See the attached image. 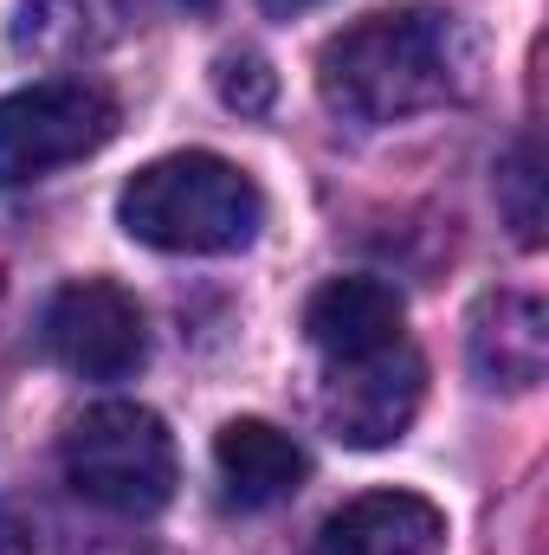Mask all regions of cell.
Instances as JSON below:
<instances>
[{"label": "cell", "instance_id": "cell-1", "mask_svg": "<svg viewBox=\"0 0 549 555\" xmlns=\"http://www.w3.org/2000/svg\"><path fill=\"white\" fill-rule=\"evenodd\" d=\"M459 26L433 7H388L317 52V91L349 124H401L459 91Z\"/></svg>", "mask_w": 549, "mask_h": 555}, {"label": "cell", "instance_id": "cell-2", "mask_svg": "<svg viewBox=\"0 0 549 555\" xmlns=\"http://www.w3.org/2000/svg\"><path fill=\"white\" fill-rule=\"evenodd\" d=\"M117 227L155 253H246L266 227V188L214 149H181L124 181Z\"/></svg>", "mask_w": 549, "mask_h": 555}, {"label": "cell", "instance_id": "cell-3", "mask_svg": "<svg viewBox=\"0 0 549 555\" xmlns=\"http://www.w3.org/2000/svg\"><path fill=\"white\" fill-rule=\"evenodd\" d=\"M59 459H65V485L98 511L149 517L175 498V439L162 414H149L137 401H104L78 414Z\"/></svg>", "mask_w": 549, "mask_h": 555}, {"label": "cell", "instance_id": "cell-4", "mask_svg": "<svg viewBox=\"0 0 549 555\" xmlns=\"http://www.w3.org/2000/svg\"><path fill=\"white\" fill-rule=\"evenodd\" d=\"M117 98L98 78H39L0 98V188L72 168L117 137Z\"/></svg>", "mask_w": 549, "mask_h": 555}, {"label": "cell", "instance_id": "cell-5", "mask_svg": "<svg viewBox=\"0 0 549 555\" xmlns=\"http://www.w3.org/2000/svg\"><path fill=\"white\" fill-rule=\"evenodd\" d=\"M46 356L78 382H130L149 362V317L111 278H78L46 304Z\"/></svg>", "mask_w": 549, "mask_h": 555}, {"label": "cell", "instance_id": "cell-6", "mask_svg": "<svg viewBox=\"0 0 549 555\" xmlns=\"http://www.w3.org/2000/svg\"><path fill=\"white\" fill-rule=\"evenodd\" d=\"M420 395H426V362L413 356V343L401 336L395 349L382 356H362V362H336L330 382H323V420L343 446H395L420 414Z\"/></svg>", "mask_w": 549, "mask_h": 555}, {"label": "cell", "instance_id": "cell-7", "mask_svg": "<svg viewBox=\"0 0 549 555\" xmlns=\"http://www.w3.org/2000/svg\"><path fill=\"white\" fill-rule=\"evenodd\" d=\"M465 362L491 395H531L549 375V310L531 291H491L465 323Z\"/></svg>", "mask_w": 549, "mask_h": 555}, {"label": "cell", "instance_id": "cell-8", "mask_svg": "<svg viewBox=\"0 0 549 555\" xmlns=\"http://www.w3.org/2000/svg\"><path fill=\"white\" fill-rule=\"evenodd\" d=\"M401 323H408V304H401V291L382 284V278H330V284L304 304V336H310V349L323 356V369L395 349V343H401Z\"/></svg>", "mask_w": 549, "mask_h": 555}, {"label": "cell", "instance_id": "cell-9", "mask_svg": "<svg viewBox=\"0 0 549 555\" xmlns=\"http://www.w3.org/2000/svg\"><path fill=\"white\" fill-rule=\"evenodd\" d=\"M439 550H446V517L420 491H362L317 530V555H439Z\"/></svg>", "mask_w": 549, "mask_h": 555}, {"label": "cell", "instance_id": "cell-10", "mask_svg": "<svg viewBox=\"0 0 549 555\" xmlns=\"http://www.w3.org/2000/svg\"><path fill=\"white\" fill-rule=\"evenodd\" d=\"M214 472L227 504L240 511H272L304 485V446L291 433H278L272 420H227L214 433Z\"/></svg>", "mask_w": 549, "mask_h": 555}, {"label": "cell", "instance_id": "cell-11", "mask_svg": "<svg viewBox=\"0 0 549 555\" xmlns=\"http://www.w3.org/2000/svg\"><path fill=\"white\" fill-rule=\"evenodd\" d=\"M98 20H104V0H20L13 7V52H33V59L91 52L111 33Z\"/></svg>", "mask_w": 549, "mask_h": 555}, {"label": "cell", "instance_id": "cell-12", "mask_svg": "<svg viewBox=\"0 0 549 555\" xmlns=\"http://www.w3.org/2000/svg\"><path fill=\"white\" fill-rule=\"evenodd\" d=\"M498 207H505V220H511V233L524 246L544 240V162H537V142H518L498 162Z\"/></svg>", "mask_w": 549, "mask_h": 555}, {"label": "cell", "instance_id": "cell-13", "mask_svg": "<svg viewBox=\"0 0 549 555\" xmlns=\"http://www.w3.org/2000/svg\"><path fill=\"white\" fill-rule=\"evenodd\" d=\"M214 91H220L227 111L259 117V111H272V98H278V72L259 52H227V59L214 65Z\"/></svg>", "mask_w": 549, "mask_h": 555}, {"label": "cell", "instance_id": "cell-14", "mask_svg": "<svg viewBox=\"0 0 549 555\" xmlns=\"http://www.w3.org/2000/svg\"><path fill=\"white\" fill-rule=\"evenodd\" d=\"M124 7H149V13H207L214 0H124Z\"/></svg>", "mask_w": 549, "mask_h": 555}, {"label": "cell", "instance_id": "cell-15", "mask_svg": "<svg viewBox=\"0 0 549 555\" xmlns=\"http://www.w3.org/2000/svg\"><path fill=\"white\" fill-rule=\"evenodd\" d=\"M272 13H304V7H323V0H266Z\"/></svg>", "mask_w": 549, "mask_h": 555}]
</instances>
